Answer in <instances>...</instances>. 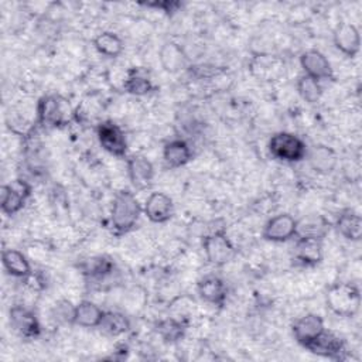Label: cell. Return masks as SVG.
I'll use <instances>...</instances> for the list:
<instances>
[{"label": "cell", "instance_id": "obj_23", "mask_svg": "<svg viewBox=\"0 0 362 362\" xmlns=\"http://www.w3.org/2000/svg\"><path fill=\"white\" fill-rule=\"evenodd\" d=\"M93 47L99 54H102L107 58H116L124 49V44H123L122 38L112 31H103V33L98 34L93 38Z\"/></svg>", "mask_w": 362, "mask_h": 362}, {"label": "cell", "instance_id": "obj_21", "mask_svg": "<svg viewBox=\"0 0 362 362\" xmlns=\"http://www.w3.org/2000/svg\"><path fill=\"white\" fill-rule=\"evenodd\" d=\"M1 262L4 270L17 279H27L31 274V266L25 255L17 249H4L1 252Z\"/></svg>", "mask_w": 362, "mask_h": 362}, {"label": "cell", "instance_id": "obj_9", "mask_svg": "<svg viewBox=\"0 0 362 362\" xmlns=\"http://www.w3.org/2000/svg\"><path fill=\"white\" fill-rule=\"evenodd\" d=\"M11 328L24 338H37L41 334V325L37 315L24 305H13L8 313Z\"/></svg>", "mask_w": 362, "mask_h": 362}, {"label": "cell", "instance_id": "obj_17", "mask_svg": "<svg viewBox=\"0 0 362 362\" xmlns=\"http://www.w3.org/2000/svg\"><path fill=\"white\" fill-rule=\"evenodd\" d=\"M197 291L204 301L218 307H222L225 304L228 296L225 281L215 274H206L199 279L197 283Z\"/></svg>", "mask_w": 362, "mask_h": 362}, {"label": "cell", "instance_id": "obj_12", "mask_svg": "<svg viewBox=\"0 0 362 362\" xmlns=\"http://www.w3.org/2000/svg\"><path fill=\"white\" fill-rule=\"evenodd\" d=\"M324 329L322 317L313 313L297 318L291 325L294 339L304 348H307Z\"/></svg>", "mask_w": 362, "mask_h": 362}, {"label": "cell", "instance_id": "obj_3", "mask_svg": "<svg viewBox=\"0 0 362 362\" xmlns=\"http://www.w3.org/2000/svg\"><path fill=\"white\" fill-rule=\"evenodd\" d=\"M269 153L279 161L297 163L305 158L307 146L296 134L288 132L274 133L269 140Z\"/></svg>", "mask_w": 362, "mask_h": 362}, {"label": "cell", "instance_id": "obj_4", "mask_svg": "<svg viewBox=\"0 0 362 362\" xmlns=\"http://www.w3.org/2000/svg\"><path fill=\"white\" fill-rule=\"evenodd\" d=\"M71 107L59 95H45L37 103V122L42 127H59L69 119Z\"/></svg>", "mask_w": 362, "mask_h": 362}, {"label": "cell", "instance_id": "obj_27", "mask_svg": "<svg viewBox=\"0 0 362 362\" xmlns=\"http://www.w3.org/2000/svg\"><path fill=\"white\" fill-rule=\"evenodd\" d=\"M123 88L126 92L134 96H144L154 90V85L148 76L141 74L139 69H130L127 78L123 82Z\"/></svg>", "mask_w": 362, "mask_h": 362}, {"label": "cell", "instance_id": "obj_33", "mask_svg": "<svg viewBox=\"0 0 362 362\" xmlns=\"http://www.w3.org/2000/svg\"><path fill=\"white\" fill-rule=\"evenodd\" d=\"M144 6L147 7H154V8H158V10H163L165 11L167 14H173L175 13L182 4L180 1H170V0H165V1H153V3H144Z\"/></svg>", "mask_w": 362, "mask_h": 362}, {"label": "cell", "instance_id": "obj_18", "mask_svg": "<svg viewBox=\"0 0 362 362\" xmlns=\"http://www.w3.org/2000/svg\"><path fill=\"white\" fill-rule=\"evenodd\" d=\"M163 158L167 167L180 168L188 164L192 158V151L189 144L182 139H174L164 144Z\"/></svg>", "mask_w": 362, "mask_h": 362}, {"label": "cell", "instance_id": "obj_1", "mask_svg": "<svg viewBox=\"0 0 362 362\" xmlns=\"http://www.w3.org/2000/svg\"><path fill=\"white\" fill-rule=\"evenodd\" d=\"M141 206L136 195L127 189L119 191L113 201L110 209V221L116 235H124L130 232L140 216Z\"/></svg>", "mask_w": 362, "mask_h": 362}, {"label": "cell", "instance_id": "obj_14", "mask_svg": "<svg viewBox=\"0 0 362 362\" xmlns=\"http://www.w3.org/2000/svg\"><path fill=\"white\" fill-rule=\"evenodd\" d=\"M293 260L304 267H314L322 260V243L321 239L297 236Z\"/></svg>", "mask_w": 362, "mask_h": 362}, {"label": "cell", "instance_id": "obj_16", "mask_svg": "<svg viewBox=\"0 0 362 362\" xmlns=\"http://www.w3.org/2000/svg\"><path fill=\"white\" fill-rule=\"evenodd\" d=\"M146 216L154 223H164L171 219L174 214L173 199L164 192H151L143 208Z\"/></svg>", "mask_w": 362, "mask_h": 362}, {"label": "cell", "instance_id": "obj_28", "mask_svg": "<svg viewBox=\"0 0 362 362\" xmlns=\"http://www.w3.org/2000/svg\"><path fill=\"white\" fill-rule=\"evenodd\" d=\"M185 328H187V324L184 321L175 320V318L161 320L156 325V329H157L158 335L165 342H177L178 339H181L184 337Z\"/></svg>", "mask_w": 362, "mask_h": 362}, {"label": "cell", "instance_id": "obj_29", "mask_svg": "<svg viewBox=\"0 0 362 362\" xmlns=\"http://www.w3.org/2000/svg\"><path fill=\"white\" fill-rule=\"evenodd\" d=\"M297 92L307 103H317L321 99L322 88L320 82L308 75H301L297 79Z\"/></svg>", "mask_w": 362, "mask_h": 362}, {"label": "cell", "instance_id": "obj_19", "mask_svg": "<svg viewBox=\"0 0 362 362\" xmlns=\"http://www.w3.org/2000/svg\"><path fill=\"white\" fill-rule=\"evenodd\" d=\"M335 228L341 236L348 240H359L362 238V219L358 212L351 208L344 209L335 222Z\"/></svg>", "mask_w": 362, "mask_h": 362}, {"label": "cell", "instance_id": "obj_15", "mask_svg": "<svg viewBox=\"0 0 362 362\" xmlns=\"http://www.w3.org/2000/svg\"><path fill=\"white\" fill-rule=\"evenodd\" d=\"M332 40L335 48L349 58L355 57L359 52L361 35L358 28L351 23H339L332 33Z\"/></svg>", "mask_w": 362, "mask_h": 362}, {"label": "cell", "instance_id": "obj_26", "mask_svg": "<svg viewBox=\"0 0 362 362\" xmlns=\"http://www.w3.org/2000/svg\"><path fill=\"white\" fill-rule=\"evenodd\" d=\"M329 230V222L324 216H308L305 219L297 221V235L321 239Z\"/></svg>", "mask_w": 362, "mask_h": 362}, {"label": "cell", "instance_id": "obj_2", "mask_svg": "<svg viewBox=\"0 0 362 362\" xmlns=\"http://www.w3.org/2000/svg\"><path fill=\"white\" fill-rule=\"evenodd\" d=\"M327 307L339 317H354L359 311L361 294L352 283H335L325 294Z\"/></svg>", "mask_w": 362, "mask_h": 362}, {"label": "cell", "instance_id": "obj_30", "mask_svg": "<svg viewBox=\"0 0 362 362\" xmlns=\"http://www.w3.org/2000/svg\"><path fill=\"white\" fill-rule=\"evenodd\" d=\"M113 272V263L105 256L93 257L83 264V273L92 279H102Z\"/></svg>", "mask_w": 362, "mask_h": 362}, {"label": "cell", "instance_id": "obj_22", "mask_svg": "<svg viewBox=\"0 0 362 362\" xmlns=\"http://www.w3.org/2000/svg\"><path fill=\"white\" fill-rule=\"evenodd\" d=\"M160 62L164 71L175 74L187 64V57L182 48L175 42H165L160 48Z\"/></svg>", "mask_w": 362, "mask_h": 362}, {"label": "cell", "instance_id": "obj_7", "mask_svg": "<svg viewBox=\"0 0 362 362\" xmlns=\"http://www.w3.org/2000/svg\"><path fill=\"white\" fill-rule=\"evenodd\" d=\"M96 136L99 144L105 151L115 157H126L127 154V141L124 132L113 120L102 122L96 129Z\"/></svg>", "mask_w": 362, "mask_h": 362}, {"label": "cell", "instance_id": "obj_5", "mask_svg": "<svg viewBox=\"0 0 362 362\" xmlns=\"http://www.w3.org/2000/svg\"><path fill=\"white\" fill-rule=\"evenodd\" d=\"M202 249L206 260L214 266H223L235 256V246L225 228H218L202 238Z\"/></svg>", "mask_w": 362, "mask_h": 362}, {"label": "cell", "instance_id": "obj_32", "mask_svg": "<svg viewBox=\"0 0 362 362\" xmlns=\"http://www.w3.org/2000/svg\"><path fill=\"white\" fill-rule=\"evenodd\" d=\"M74 311L75 305H72L69 301L62 300L55 304V318L64 322H72L74 324Z\"/></svg>", "mask_w": 362, "mask_h": 362}, {"label": "cell", "instance_id": "obj_8", "mask_svg": "<svg viewBox=\"0 0 362 362\" xmlns=\"http://www.w3.org/2000/svg\"><path fill=\"white\" fill-rule=\"evenodd\" d=\"M126 167L129 180L136 189H147L151 187L154 178V167L147 157L141 154H133L126 158Z\"/></svg>", "mask_w": 362, "mask_h": 362}, {"label": "cell", "instance_id": "obj_25", "mask_svg": "<svg viewBox=\"0 0 362 362\" xmlns=\"http://www.w3.org/2000/svg\"><path fill=\"white\" fill-rule=\"evenodd\" d=\"M98 328L109 337H119L130 329V320L122 313L105 311V315Z\"/></svg>", "mask_w": 362, "mask_h": 362}, {"label": "cell", "instance_id": "obj_31", "mask_svg": "<svg viewBox=\"0 0 362 362\" xmlns=\"http://www.w3.org/2000/svg\"><path fill=\"white\" fill-rule=\"evenodd\" d=\"M225 69L221 68V66H215V65H194L189 68V72L191 75L199 78V79H208V78H212L215 75H219L222 74Z\"/></svg>", "mask_w": 362, "mask_h": 362}, {"label": "cell", "instance_id": "obj_11", "mask_svg": "<svg viewBox=\"0 0 362 362\" xmlns=\"http://www.w3.org/2000/svg\"><path fill=\"white\" fill-rule=\"evenodd\" d=\"M300 65L304 71V75H308L318 82L334 78V71L328 58L318 49L304 51L300 57Z\"/></svg>", "mask_w": 362, "mask_h": 362}, {"label": "cell", "instance_id": "obj_10", "mask_svg": "<svg viewBox=\"0 0 362 362\" xmlns=\"http://www.w3.org/2000/svg\"><path fill=\"white\" fill-rule=\"evenodd\" d=\"M297 235V219L290 214L270 218L263 228V238L270 242H287Z\"/></svg>", "mask_w": 362, "mask_h": 362}, {"label": "cell", "instance_id": "obj_20", "mask_svg": "<svg viewBox=\"0 0 362 362\" xmlns=\"http://www.w3.org/2000/svg\"><path fill=\"white\" fill-rule=\"evenodd\" d=\"M103 315L105 311L98 304L89 300H82L75 305L74 324L83 328H98Z\"/></svg>", "mask_w": 362, "mask_h": 362}, {"label": "cell", "instance_id": "obj_13", "mask_svg": "<svg viewBox=\"0 0 362 362\" xmlns=\"http://www.w3.org/2000/svg\"><path fill=\"white\" fill-rule=\"evenodd\" d=\"M305 349L324 358L342 359L345 354V341L335 332L324 329Z\"/></svg>", "mask_w": 362, "mask_h": 362}, {"label": "cell", "instance_id": "obj_24", "mask_svg": "<svg viewBox=\"0 0 362 362\" xmlns=\"http://www.w3.org/2000/svg\"><path fill=\"white\" fill-rule=\"evenodd\" d=\"M308 161L313 170L317 173H331L335 165H337V156L332 148L327 146H315L310 154H308Z\"/></svg>", "mask_w": 362, "mask_h": 362}, {"label": "cell", "instance_id": "obj_6", "mask_svg": "<svg viewBox=\"0 0 362 362\" xmlns=\"http://www.w3.org/2000/svg\"><path fill=\"white\" fill-rule=\"evenodd\" d=\"M31 195V187L24 180H14L11 184H3L0 188V209L4 215H14L25 205Z\"/></svg>", "mask_w": 362, "mask_h": 362}]
</instances>
